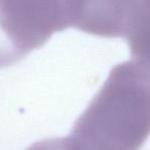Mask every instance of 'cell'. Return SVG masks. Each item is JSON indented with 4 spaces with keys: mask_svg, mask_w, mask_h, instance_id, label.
Segmentation results:
<instances>
[{
    "mask_svg": "<svg viewBox=\"0 0 150 150\" xmlns=\"http://www.w3.org/2000/svg\"><path fill=\"white\" fill-rule=\"evenodd\" d=\"M123 38L134 62L150 73V0H133Z\"/></svg>",
    "mask_w": 150,
    "mask_h": 150,
    "instance_id": "4",
    "label": "cell"
},
{
    "mask_svg": "<svg viewBox=\"0 0 150 150\" xmlns=\"http://www.w3.org/2000/svg\"><path fill=\"white\" fill-rule=\"evenodd\" d=\"M150 136V73L118 64L75 121L70 137L81 150H140Z\"/></svg>",
    "mask_w": 150,
    "mask_h": 150,
    "instance_id": "1",
    "label": "cell"
},
{
    "mask_svg": "<svg viewBox=\"0 0 150 150\" xmlns=\"http://www.w3.org/2000/svg\"><path fill=\"white\" fill-rule=\"evenodd\" d=\"M27 150H81L71 137L46 139L32 144Z\"/></svg>",
    "mask_w": 150,
    "mask_h": 150,
    "instance_id": "5",
    "label": "cell"
},
{
    "mask_svg": "<svg viewBox=\"0 0 150 150\" xmlns=\"http://www.w3.org/2000/svg\"><path fill=\"white\" fill-rule=\"evenodd\" d=\"M71 27V0H0V68Z\"/></svg>",
    "mask_w": 150,
    "mask_h": 150,
    "instance_id": "2",
    "label": "cell"
},
{
    "mask_svg": "<svg viewBox=\"0 0 150 150\" xmlns=\"http://www.w3.org/2000/svg\"><path fill=\"white\" fill-rule=\"evenodd\" d=\"M133 0H71L73 28L100 37H125Z\"/></svg>",
    "mask_w": 150,
    "mask_h": 150,
    "instance_id": "3",
    "label": "cell"
}]
</instances>
